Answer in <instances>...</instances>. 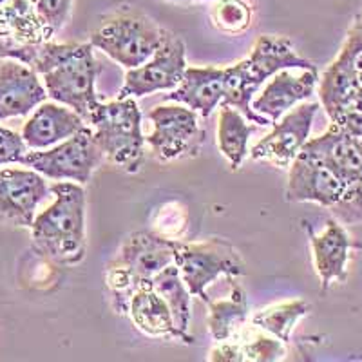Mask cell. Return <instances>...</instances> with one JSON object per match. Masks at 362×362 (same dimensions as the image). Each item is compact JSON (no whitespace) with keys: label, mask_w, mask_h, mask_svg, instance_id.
<instances>
[{"label":"cell","mask_w":362,"mask_h":362,"mask_svg":"<svg viewBox=\"0 0 362 362\" xmlns=\"http://www.w3.org/2000/svg\"><path fill=\"white\" fill-rule=\"evenodd\" d=\"M53 203L31 225L35 250L62 267L82 263L86 241V190L80 183L58 181L51 185Z\"/></svg>","instance_id":"1"},{"label":"cell","mask_w":362,"mask_h":362,"mask_svg":"<svg viewBox=\"0 0 362 362\" xmlns=\"http://www.w3.org/2000/svg\"><path fill=\"white\" fill-rule=\"evenodd\" d=\"M286 67L313 69V64L296 53L292 40L286 37L261 35L255 40L250 57L230 67H223V102L243 112L252 124L274 125L267 116L252 109V100L268 78Z\"/></svg>","instance_id":"2"},{"label":"cell","mask_w":362,"mask_h":362,"mask_svg":"<svg viewBox=\"0 0 362 362\" xmlns=\"http://www.w3.org/2000/svg\"><path fill=\"white\" fill-rule=\"evenodd\" d=\"M180 247V241L151 230H138L125 239L105 274L116 312H129L132 293L151 286L154 276L176 261Z\"/></svg>","instance_id":"3"},{"label":"cell","mask_w":362,"mask_h":362,"mask_svg":"<svg viewBox=\"0 0 362 362\" xmlns=\"http://www.w3.org/2000/svg\"><path fill=\"white\" fill-rule=\"evenodd\" d=\"M95 127V141L111 163L129 174L144 165L145 136L141 132V112L132 96L116 102L98 103L89 116Z\"/></svg>","instance_id":"4"},{"label":"cell","mask_w":362,"mask_h":362,"mask_svg":"<svg viewBox=\"0 0 362 362\" xmlns=\"http://www.w3.org/2000/svg\"><path fill=\"white\" fill-rule=\"evenodd\" d=\"M167 29L132 8H119L103 18L90 35V44L119 66L132 69L153 57L167 37Z\"/></svg>","instance_id":"5"},{"label":"cell","mask_w":362,"mask_h":362,"mask_svg":"<svg viewBox=\"0 0 362 362\" xmlns=\"http://www.w3.org/2000/svg\"><path fill=\"white\" fill-rule=\"evenodd\" d=\"M98 74L93 44H69V49L42 74L47 96L78 112L86 122L98 105L95 82Z\"/></svg>","instance_id":"6"},{"label":"cell","mask_w":362,"mask_h":362,"mask_svg":"<svg viewBox=\"0 0 362 362\" xmlns=\"http://www.w3.org/2000/svg\"><path fill=\"white\" fill-rule=\"evenodd\" d=\"M190 293L209 305L210 297L206 286L214 283L218 277L247 276L243 259L238 248L225 239L212 238L205 243H181L176 254V261Z\"/></svg>","instance_id":"7"},{"label":"cell","mask_w":362,"mask_h":362,"mask_svg":"<svg viewBox=\"0 0 362 362\" xmlns=\"http://www.w3.org/2000/svg\"><path fill=\"white\" fill-rule=\"evenodd\" d=\"M103 158L105 156L95 141V132L83 127L54 147L28 153L22 165L37 170L47 180L86 185Z\"/></svg>","instance_id":"8"},{"label":"cell","mask_w":362,"mask_h":362,"mask_svg":"<svg viewBox=\"0 0 362 362\" xmlns=\"http://www.w3.org/2000/svg\"><path fill=\"white\" fill-rule=\"evenodd\" d=\"M362 76V13L355 17L346 40L334 62L319 80V96L322 107L332 122L348 111L354 95L357 93Z\"/></svg>","instance_id":"9"},{"label":"cell","mask_w":362,"mask_h":362,"mask_svg":"<svg viewBox=\"0 0 362 362\" xmlns=\"http://www.w3.org/2000/svg\"><path fill=\"white\" fill-rule=\"evenodd\" d=\"M153 132L145 138L158 161L196 156L205 140L198 115L183 105H158L148 112Z\"/></svg>","instance_id":"10"},{"label":"cell","mask_w":362,"mask_h":362,"mask_svg":"<svg viewBox=\"0 0 362 362\" xmlns=\"http://www.w3.org/2000/svg\"><path fill=\"white\" fill-rule=\"evenodd\" d=\"M185 51V42L169 31L160 49L147 62L127 69L118 98H141L158 90L176 89L187 71Z\"/></svg>","instance_id":"11"},{"label":"cell","mask_w":362,"mask_h":362,"mask_svg":"<svg viewBox=\"0 0 362 362\" xmlns=\"http://www.w3.org/2000/svg\"><path fill=\"white\" fill-rule=\"evenodd\" d=\"M51 185L33 169H0V225L31 228L40 203L49 198Z\"/></svg>","instance_id":"12"},{"label":"cell","mask_w":362,"mask_h":362,"mask_svg":"<svg viewBox=\"0 0 362 362\" xmlns=\"http://www.w3.org/2000/svg\"><path fill=\"white\" fill-rule=\"evenodd\" d=\"M319 103H300L293 111L284 112L272 125V132L252 147V160L272 161L277 167H290L310 138Z\"/></svg>","instance_id":"13"},{"label":"cell","mask_w":362,"mask_h":362,"mask_svg":"<svg viewBox=\"0 0 362 362\" xmlns=\"http://www.w3.org/2000/svg\"><path fill=\"white\" fill-rule=\"evenodd\" d=\"M300 154L326 167L346 187L355 185L362 180L361 141L334 122L325 134L306 141L305 147L300 148Z\"/></svg>","instance_id":"14"},{"label":"cell","mask_w":362,"mask_h":362,"mask_svg":"<svg viewBox=\"0 0 362 362\" xmlns=\"http://www.w3.org/2000/svg\"><path fill=\"white\" fill-rule=\"evenodd\" d=\"M319 83V71L303 67H286L268 80L267 86L252 100V109L267 116L272 124L288 112L293 105L310 98Z\"/></svg>","instance_id":"15"},{"label":"cell","mask_w":362,"mask_h":362,"mask_svg":"<svg viewBox=\"0 0 362 362\" xmlns=\"http://www.w3.org/2000/svg\"><path fill=\"white\" fill-rule=\"evenodd\" d=\"M348 187L321 163L300 154L292 161L286 185V202L317 203L332 209L346 194Z\"/></svg>","instance_id":"16"},{"label":"cell","mask_w":362,"mask_h":362,"mask_svg":"<svg viewBox=\"0 0 362 362\" xmlns=\"http://www.w3.org/2000/svg\"><path fill=\"white\" fill-rule=\"evenodd\" d=\"M47 98V89L37 71L17 60L0 64V122L28 116Z\"/></svg>","instance_id":"17"},{"label":"cell","mask_w":362,"mask_h":362,"mask_svg":"<svg viewBox=\"0 0 362 362\" xmlns=\"http://www.w3.org/2000/svg\"><path fill=\"white\" fill-rule=\"evenodd\" d=\"M86 124L78 112L53 100L35 109L22 127V138L31 151H44L76 134Z\"/></svg>","instance_id":"18"},{"label":"cell","mask_w":362,"mask_h":362,"mask_svg":"<svg viewBox=\"0 0 362 362\" xmlns=\"http://www.w3.org/2000/svg\"><path fill=\"white\" fill-rule=\"evenodd\" d=\"M310 243H312L315 270L321 277L322 292H326L335 281L346 283L351 250L358 248L361 245L355 243L348 235L341 221L329 219L321 234L310 232Z\"/></svg>","instance_id":"19"},{"label":"cell","mask_w":362,"mask_h":362,"mask_svg":"<svg viewBox=\"0 0 362 362\" xmlns=\"http://www.w3.org/2000/svg\"><path fill=\"white\" fill-rule=\"evenodd\" d=\"M129 313L136 328L148 337L177 339L185 344L194 342L192 335H185L177 329L169 306L153 286H144L132 293L129 300Z\"/></svg>","instance_id":"20"},{"label":"cell","mask_w":362,"mask_h":362,"mask_svg":"<svg viewBox=\"0 0 362 362\" xmlns=\"http://www.w3.org/2000/svg\"><path fill=\"white\" fill-rule=\"evenodd\" d=\"M165 100L185 103L203 118H209L223 102V67H187L180 86Z\"/></svg>","instance_id":"21"},{"label":"cell","mask_w":362,"mask_h":362,"mask_svg":"<svg viewBox=\"0 0 362 362\" xmlns=\"http://www.w3.org/2000/svg\"><path fill=\"white\" fill-rule=\"evenodd\" d=\"M0 37L40 44L53 35L40 22L31 0H0Z\"/></svg>","instance_id":"22"},{"label":"cell","mask_w":362,"mask_h":362,"mask_svg":"<svg viewBox=\"0 0 362 362\" xmlns=\"http://www.w3.org/2000/svg\"><path fill=\"white\" fill-rule=\"evenodd\" d=\"M232 283V293L228 299L210 300L209 303V329L214 341H230L241 322L248 317V297L243 286L234 283V277L228 279Z\"/></svg>","instance_id":"23"},{"label":"cell","mask_w":362,"mask_h":362,"mask_svg":"<svg viewBox=\"0 0 362 362\" xmlns=\"http://www.w3.org/2000/svg\"><path fill=\"white\" fill-rule=\"evenodd\" d=\"M151 286L160 293L173 313L174 325L185 335H190V321H192V305H190V290L187 288L185 281L181 277V272L176 263L169 264L167 268L154 276Z\"/></svg>","instance_id":"24"},{"label":"cell","mask_w":362,"mask_h":362,"mask_svg":"<svg viewBox=\"0 0 362 362\" xmlns=\"http://www.w3.org/2000/svg\"><path fill=\"white\" fill-rule=\"evenodd\" d=\"M252 127H248L243 112L230 105H223L218 125V145L223 156L228 160L232 170H238L248 156V138Z\"/></svg>","instance_id":"25"},{"label":"cell","mask_w":362,"mask_h":362,"mask_svg":"<svg viewBox=\"0 0 362 362\" xmlns=\"http://www.w3.org/2000/svg\"><path fill=\"white\" fill-rule=\"evenodd\" d=\"M308 312L310 303H306V300H288V303L270 306V308H264L259 313H255L252 325L255 328L263 329V332H268L276 339L283 341L284 344H288L292 329L296 328L299 319H303Z\"/></svg>","instance_id":"26"},{"label":"cell","mask_w":362,"mask_h":362,"mask_svg":"<svg viewBox=\"0 0 362 362\" xmlns=\"http://www.w3.org/2000/svg\"><path fill=\"white\" fill-rule=\"evenodd\" d=\"M212 17L221 31L241 33L252 24V9L243 0H219Z\"/></svg>","instance_id":"27"},{"label":"cell","mask_w":362,"mask_h":362,"mask_svg":"<svg viewBox=\"0 0 362 362\" xmlns=\"http://www.w3.org/2000/svg\"><path fill=\"white\" fill-rule=\"evenodd\" d=\"M241 346L245 361L252 362H276L284 358L286 350H284V342L276 339L274 335L267 337V335H255L252 341L245 342Z\"/></svg>","instance_id":"28"},{"label":"cell","mask_w":362,"mask_h":362,"mask_svg":"<svg viewBox=\"0 0 362 362\" xmlns=\"http://www.w3.org/2000/svg\"><path fill=\"white\" fill-rule=\"evenodd\" d=\"M73 0H37L35 11L42 24L49 29L51 35L58 33L66 25L71 15Z\"/></svg>","instance_id":"29"},{"label":"cell","mask_w":362,"mask_h":362,"mask_svg":"<svg viewBox=\"0 0 362 362\" xmlns=\"http://www.w3.org/2000/svg\"><path fill=\"white\" fill-rule=\"evenodd\" d=\"M332 210L339 221L346 225L362 223V180L348 187L341 202L332 206Z\"/></svg>","instance_id":"30"},{"label":"cell","mask_w":362,"mask_h":362,"mask_svg":"<svg viewBox=\"0 0 362 362\" xmlns=\"http://www.w3.org/2000/svg\"><path fill=\"white\" fill-rule=\"evenodd\" d=\"M29 147L25 145L24 138L11 129L0 127V167L2 165L22 163Z\"/></svg>","instance_id":"31"},{"label":"cell","mask_w":362,"mask_h":362,"mask_svg":"<svg viewBox=\"0 0 362 362\" xmlns=\"http://www.w3.org/2000/svg\"><path fill=\"white\" fill-rule=\"evenodd\" d=\"M334 124H339L342 129H344L348 134H351L354 138H362V111H344L342 115L337 116Z\"/></svg>","instance_id":"32"},{"label":"cell","mask_w":362,"mask_h":362,"mask_svg":"<svg viewBox=\"0 0 362 362\" xmlns=\"http://www.w3.org/2000/svg\"><path fill=\"white\" fill-rule=\"evenodd\" d=\"M210 361L214 362H241L243 358V351H241V346L234 344L230 341L221 342L219 348H216L212 354H210Z\"/></svg>","instance_id":"33"},{"label":"cell","mask_w":362,"mask_h":362,"mask_svg":"<svg viewBox=\"0 0 362 362\" xmlns=\"http://www.w3.org/2000/svg\"><path fill=\"white\" fill-rule=\"evenodd\" d=\"M350 109H354V111H362V86L358 87L357 93H355L354 98H351L348 111H350Z\"/></svg>","instance_id":"34"},{"label":"cell","mask_w":362,"mask_h":362,"mask_svg":"<svg viewBox=\"0 0 362 362\" xmlns=\"http://www.w3.org/2000/svg\"><path fill=\"white\" fill-rule=\"evenodd\" d=\"M174 2H205V0H174Z\"/></svg>","instance_id":"35"},{"label":"cell","mask_w":362,"mask_h":362,"mask_svg":"<svg viewBox=\"0 0 362 362\" xmlns=\"http://www.w3.org/2000/svg\"><path fill=\"white\" fill-rule=\"evenodd\" d=\"M31 2H33V4H35V2H37V0H31Z\"/></svg>","instance_id":"36"},{"label":"cell","mask_w":362,"mask_h":362,"mask_svg":"<svg viewBox=\"0 0 362 362\" xmlns=\"http://www.w3.org/2000/svg\"><path fill=\"white\" fill-rule=\"evenodd\" d=\"M358 141H361V145H362V138H361V140H358Z\"/></svg>","instance_id":"37"},{"label":"cell","mask_w":362,"mask_h":362,"mask_svg":"<svg viewBox=\"0 0 362 362\" xmlns=\"http://www.w3.org/2000/svg\"><path fill=\"white\" fill-rule=\"evenodd\" d=\"M361 83H362V76H361Z\"/></svg>","instance_id":"38"}]
</instances>
